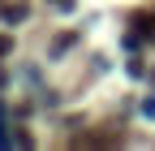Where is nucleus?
<instances>
[{
    "instance_id": "nucleus-1",
    "label": "nucleus",
    "mask_w": 155,
    "mask_h": 151,
    "mask_svg": "<svg viewBox=\"0 0 155 151\" xmlns=\"http://www.w3.org/2000/svg\"><path fill=\"white\" fill-rule=\"evenodd\" d=\"M26 17H30L26 5H5V22H9V26H13V22H26Z\"/></svg>"
},
{
    "instance_id": "nucleus-2",
    "label": "nucleus",
    "mask_w": 155,
    "mask_h": 151,
    "mask_svg": "<svg viewBox=\"0 0 155 151\" xmlns=\"http://www.w3.org/2000/svg\"><path fill=\"white\" fill-rule=\"evenodd\" d=\"M48 5H52L56 13H73V9H78V0H48Z\"/></svg>"
},
{
    "instance_id": "nucleus-3",
    "label": "nucleus",
    "mask_w": 155,
    "mask_h": 151,
    "mask_svg": "<svg viewBox=\"0 0 155 151\" xmlns=\"http://www.w3.org/2000/svg\"><path fill=\"white\" fill-rule=\"evenodd\" d=\"M142 117H151V121H155V95H147V99H142Z\"/></svg>"
},
{
    "instance_id": "nucleus-4",
    "label": "nucleus",
    "mask_w": 155,
    "mask_h": 151,
    "mask_svg": "<svg viewBox=\"0 0 155 151\" xmlns=\"http://www.w3.org/2000/svg\"><path fill=\"white\" fill-rule=\"evenodd\" d=\"M13 52V39H9V35H0V56H9Z\"/></svg>"
}]
</instances>
